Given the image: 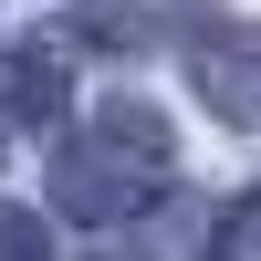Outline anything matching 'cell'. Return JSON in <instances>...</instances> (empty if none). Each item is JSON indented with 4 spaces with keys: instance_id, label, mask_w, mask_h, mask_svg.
I'll use <instances>...</instances> for the list:
<instances>
[{
    "instance_id": "cell-1",
    "label": "cell",
    "mask_w": 261,
    "mask_h": 261,
    "mask_svg": "<svg viewBox=\"0 0 261 261\" xmlns=\"http://www.w3.org/2000/svg\"><path fill=\"white\" fill-rule=\"evenodd\" d=\"M167 167H178L167 115H157V105H136V94H115V105H94L84 136L53 146V199H63V220L115 230V220H136V209H146V188H167Z\"/></svg>"
},
{
    "instance_id": "cell-5",
    "label": "cell",
    "mask_w": 261,
    "mask_h": 261,
    "mask_svg": "<svg viewBox=\"0 0 261 261\" xmlns=\"http://www.w3.org/2000/svg\"><path fill=\"white\" fill-rule=\"evenodd\" d=\"M0 261H53V230L32 209H11V199H0Z\"/></svg>"
},
{
    "instance_id": "cell-4",
    "label": "cell",
    "mask_w": 261,
    "mask_h": 261,
    "mask_svg": "<svg viewBox=\"0 0 261 261\" xmlns=\"http://www.w3.org/2000/svg\"><path fill=\"white\" fill-rule=\"evenodd\" d=\"M209 261H261V188H241V199L209 220Z\"/></svg>"
},
{
    "instance_id": "cell-2",
    "label": "cell",
    "mask_w": 261,
    "mask_h": 261,
    "mask_svg": "<svg viewBox=\"0 0 261 261\" xmlns=\"http://www.w3.org/2000/svg\"><path fill=\"white\" fill-rule=\"evenodd\" d=\"M199 94L220 105L230 125H251V136H261V21H230V32L199 42Z\"/></svg>"
},
{
    "instance_id": "cell-3",
    "label": "cell",
    "mask_w": 261,
    "mask_h": 261,
    "mask_svg": "<svg viewBox=\"0 0 261 261\" xmlns=\"http://www.w3.org/2000/svg\"><path fill=\"white\" fill-rule=\"evenodd\" d=\"M11 105H21L32 125H53V115H63V63H53V53H11Z\"/></svg>"
}]
</instances>
